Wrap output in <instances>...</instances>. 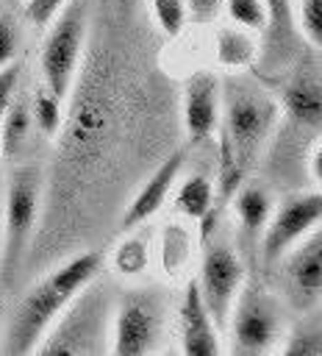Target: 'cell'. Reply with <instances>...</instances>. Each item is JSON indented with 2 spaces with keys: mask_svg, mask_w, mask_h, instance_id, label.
<instances>
[{
  "mask_svg": "<svg viewBox=\"0 0 322 356\" xmlns=\"http://www.w3.org/2000/svg\"><path fill=\"white\" fill-rule=\"evenodd\" d=\"M225 114L219 117V175L214 203L222 209L244 184L247 170L258 159L264 142L278 122V103L258 83L247 78H228L219 95Z\"/></svg>",
  "mask_w": 322,
  "mask_h": 356,
  "instance_id": "6da1fadb",
  "label": "cell"
},
{
  "mask_svg": "<svg viewBox=\"0 0 322 356\" xmlns=\"http://www.w3.org/2000/svg\"><path fill=\"white\" fill-rule=\"evenodd\" d=\"M100 264L103 256L97 250L78 253L75 259L64 261L50 275H44L39 284H33L11 317L6 334V353H33L44 331L64 312V306L86 284H92V278L100 273Z\"/></svg>",
  "mask_w": 322,
  "mask_h": 356,
  "instance_id": "7a4b0ae2",
  "label": "cell"
},
{
  "mask_svg": "<svg viewBox=\"0 0 322 356\" xmlns=\"http://www.w3.org/2000/svg\"><path fill=\"white\" fill-rule=\"evenodd\" d=\"M111 298L105 286H83L44 331L33 353L42 356H94L108 353Z\"/></svg>",
  "mask_w": 322,
  "mask_h": 356,
  "instance_id": "3957f363",
  "label": "cell"
},
{
  "mask_svg": "<svg viewBox=\"0 0 322 356\" xmlns=\"http://www.w3.org/2000/svg\"><path fill=\"white\" fill-rule=\"evenodd\" d=\"M42 197V170L39 164H19L3 184V253L0 275L11 278L28 250Z\"/></svg>",
  "mask_w": 322,
  "mask_h": 356,
  "instance_id": "277c9868",
  "label": "cell"
},
{
  "mask_svg": "<svg viewBox=\"0 0 322 356\" xmlns=\"http://www.w3.org/2000/svg\"><path fill=\"white\" fill-rule=\"evenodd\" d=\"M83 36H86V6L75 0L53 17V28L44 36L42 53H39L44 86L56 97H67V92L72 86L80 47H83Z\"/></svg>",
  "mask_w": 322,
  "mask_h": 356,
  "instance_id": "5b68a950",
  "label": "cell"
},
{
  "mask_svg": "<svg viewBox=\"0 0 322 356\" xmlns=\"http://www.w3.org/2000/svg\"><path fill=\"white\" fill-rule=\"evenodd\" d=\"M233 353H266L280 339L283 317L269 292H264L255 281L239 286L236 300L228 314Z\"/></svg>",
  "mask_w": 322,
  "mask_h": 356,
  "instance_id": "8992f818",
  "label": "cell"
},
{
  "mask_svg": "<svg viewBox=\"0 0 322 356\" xmlns=\"http://www.w3.org/2000/svg\"><path fill=\"white\" fill-rule=\"evenodd\" d=\"M164 337V309L150 292H128L114 317L111 348L117 356H147L155 353Z\"/></svg>",
  "mask_w": 322,
  "mask_h": 356,
  "instance_id": "52a82bcc",
  "label": "cell"
},
{
  "mask_svg": "<svg viewBox=\"0 0 322 356\" xmlns=\"http://www.w3.org/2000/svg\"><path fill=\"white\" fill-rule=\"evenodd\" d=\"M205 242H208V248H205V256L200 264L197 289H200V298H203L214 325L225 328L230 306L236 300V292L244 281V267H242V259L233 250V245H228L225 239H217V242L205 239Z\"/></svg>",
  "mask_w": 322,
  "mask_h": 356,
  "instance_id": "ba28073f",
  "label": "cell"
},
{
  "mask_svg": "<svg viewBox=\"0 0 322 356\" xmlns=\"http://www.w3.org/2000/svg\"><path fill=\"white\" fill-rule=\"evenodd\" d=\"M272 217V214H269ZM322 217V197L319 192H305V195H291L280 203V209L275 211L272 220H266L264 225V239H261V250H264V261L272 264L278 259H283V253L300 242L305 234H311L319 225Z\"/></svg>",
  "mask_w": 322,
  "mask_h": 356,
  "instance_id": "9c48e42d",
  "label": "cell"
},
{
  "mask_svg": "<svg viewBox=\"0 0 322 356\" xmlns=\"http://www.w3.org/2000/svg\"><path fill=\"white\" fill-rule=\"evenodd\" d=\"M183 125L192 145L205 142L219 125V81L211 72H194L183 89Z\"/></svg>",
  "mask_w": 322,
  "mask_h": 356,
  "instance_id": "30bf717a",
  "label": "cell"
},
{
  "mask_svg": "<svg viewBox=\"0 0 322 356\" xmlns=\"http://www.w3.org/2000/svg\"><path fill=\"white\" fill-rule=\"evenodd\" d=\"M178 323H180V350L186 356H217L222 353V342L217 337V325L200 298L197 289V278H192L183 289V300H180V312H178Z\"/></svg>",
  "mask_w": 322,
  "mask_h": 356,
  "instance_id": "8fae6325",
  "label": "cell"
},
{
  "mask_svg": "<svg viewBox=\"0 0 322 356\" xmlns=\"http://www.w3.org/2000/svg\"><path fill=\"white\" fill-rule=\"evenodd\" d=\"M183 161H186L183 150H175L172 156H167L155 167V172L144 181V186L133 195V200L122 211V228L125 231H133L136 225L150 220L167 203V197H169V192H172V186H175V181H178V175L183 170Z\"/></svg>",
  "mask_w": 322,
  "mask_h": 356,
  "instance_id": "7c38bea8",
  "label": "cell"
},
{
  "mask_svg": "<svg viewBox=\"0 0 322 356\" xmlns=\"http://www.w3.org/2000/svg\"><path fill=\"white\" fill-rule=\"evenodd\" d=\"M286 281L294 295L305 303L319 298L322 289V234L314 231L300 245L294 242L286 253Z\"/></svg>",
  "mask_w": 322,
  "mask_h": 356,
  "instance_id": "4fadbf2b",
  "label": "cell"
},
{
  "mask_svg": "<svg viewBox=\"0 0 322 356\" xmlns=\"http://www.w3.org/2000/svg\"><path fill=\"white\" fill-rule=\"evenodd\" d=\"M283 106H286V114L300 122V125H308V128H316L319 125V78H316V70H300L289 78V83L283 86Z\"/></svg>",
  "mask_w": 322,
  "mask_h": 356,
  "instance_id": "5bb4252c",
  "label": "cell"
},
{
  "mask_svg": "<svg viewBox=\"0 0 322 356\" xmlns=\"http://www.w3.org/2000/svg\"><path fill=\"white\" fill-rule=\"evenodd\" d=\"M31 134H33L31 95L14 89L11 97H8V103H6L3 120H0V147H3V156L17 159L25 150Z\"/></svg>",
  "mask_w": 322,
  "mask_h": 356,
  "instance_id": "9a60e30c",
  "label": "cell"
},
{
  "mask_svg": "<svg viewBox=\"0 0 322 356\" xmlns=\"http://www.w3.org/2000/svg\"><path fill=\"white\" fill-rule=\"evenodd\" d=\"M233 209H236V220L242 225V234L247 242H255L272 214V197L264 186L258 184H242L233 192Z\"/></svg>",
  "mask_w": 322,
  "mask_h": 356,
  "instance_id": "2e32d148",
  "label": "cell"
},
{
  "mask_svg": "<svg viewBox=\"0 0 322 356\" xmlns=\"http://www.w3.org/2000/svg\"><path fill=\"white\" fill-rule=\"evenodd\" d=\"M214 181L208 175H189L175 192V211L186 220H203L208 209H214Z\"/></svg>",
  "mask_w": 322,
  "mask_h": 356,
  "instance_id": "e0dca14e",
  "label": "cell"
},
{
  "mask_svg": "<svg viewBox=\"0 0 322 356\" xmlns=\"http://www.w3.org/2000/svg\"><path fill=\"white\" fill-rule=\"evenodd\" d=\"M255 53H258V44L247 33V28H219V33H217V61L225 70L250 67Z\"/></svg>",
  "mask_w": 322,
  "mask_h": 356,
  "instance_id": "ac0fdd59",
  "label": "cell"
},
{
  "mask_svg": "<svg viewBox=\"0 0 322 356\" xmlns=\"http://www.w3.org/2000/svg\"><path fill=\"white\" fill-rule=\"evenodd\" d=\"M31 114H33V128H39L44 136H56L61 128V97H56L47 86L33 92Z\"/></svg>",
  "mask_w": 322,
  "mask_h": 356,
  "instance_id": "d6986e66",
  "label": "cell"
},
{
  "mask_svg": "<svg viewBox=\"0 0 322 356\" xmlns=\"http://www.w3.org/2000/svg\"><path fill=\"white\" fill-rule=\"evenodd\" d=\"M283 353L289 356H319L322 353V339H319V320H303L291 328V334L286 337Z\"/></svg>",
  "mask_w": 322,
  "mask_h": 356,
  "instance_id": "ffe728a7",
  "label": "cell"
},
{
  "mask_svg": "<svg viewBox=\"0 0 322 356\" xmlns=\"http://www.w3.org/2000/svg\"><path fill=\"white\" fill-rule=\"evenodd\" d=\"M161 261L167 267V273H178L183 264H186V256H189V236L183 231V225H169L161 236Z\"/></svg>",
  "mask_w": 322,
  "mask_h": 356,
  "instance_id": "44dd1931",
  "label": "cell"
},
{
  "mask_svg": "<svg viewBox=\"0 0 322 356\" xmlns=\"http://www.w3.org/2000/svg\"><path fill=\"white\" fill-rule=\"evenodd\" d=\"M222 6L228 8L230 22H236L239 28H247V31H261V28H266V8H264V0H222Z\"/></svg>",
  "mask_w": 322,
  "mask_h": 356,
  "instance_id": "7402d4cb",
  "label": "cell"
},
{
  "mask_svg": "<svg viewBox=\"0 0 322 356\" xmlns=\"http://www.w3.org/2000/svg\"><path fill=\"white\" fill-rule=\"evenodd\" d=\"M114 267L122 273V275H136L147 267V242L142 236H130L125 239L117 253H114Z\"/></svg>",
  "mask_w": 322,
  "mask_h": 356,
  "instance_id": "603a6c76",
  "label": "cell"
},
{
  "mask_svg": "<svg viewBox=\"0 0 322 356\" xmlns=\"http://www.w3.org/2000/svg\"><path fill=\"white\" fill-rule=\"evenodd\" d=\"M266 22L272 28V42L291 39L294 42V22H291V0H264Z\"/></svg>",
  "mask_w": 322,
  "mask_h": 356,
  "instance_id": "cb8c5ba5",
  "label": "cell"
},
{
  "mask_svg": "<svg viewBox=\"0 0 322 356\" xmlns=\"http://www.w3.org/2000/svg\"><path fill=\"white\" fill-rule=\"evenodd\" d=\"M153 3V14H155V22L158 28L167 33V36H178L186 25V6L183 0H150Z\"/></svg>",
  "mask_w": 322,
  "mask_h": 356,
  "instance_id": "d4e9b609",
  "label": "cell"
},
{
  "mask_svg": "<svg viewBox=\"0 0 322 356\" xmlns=\"http://www.w3.org/2000/svg\"><path fill=\"white\" fill-rule=\"evenodd\" d=\"M300 31L314 47L322 44V0H300Z\"/></svg>",
  "mask_w": 322,
  "mask_h": 356,
  "instance_id": "484cf974",
  "label": "cell"
},
{
  "mask_svg": "<svg viewBox=\"0 0 322 356\" xmlns=\"http://www.w3.org/2000/svg\"><path fill=\"white\" fill-rule=\"evenodd\" d=\"M17 44H19V28H17L11 14L0 11V70L14 64Z\"/></svg>",
  "mask_w": 322,
  "mask_h": 356,
  "instance_id": "4316f807",
  "label": "cell"
},
{
  "mask_svg": "<svg viewBox=\"0 0 322 356\" xmlns=\"http://www.w3.org/2000/svg\"><path fill=\"white\" fill-rule=\"evenodd\" d=\"M67 6V0H25V17L33 28H44Z\"/></svg>",
  "mask_w": 322,
  "mask_h": 356,
  "instance_id": "83f0119b",
  "label": "cell"
},
{
  "mask_svg": "<svg viewBox=\"0 0 322 356\" xmlns=\"http://www.w3.org/2000/svg\"><path fill=\"white\" fill-rule=\"evenodd\" d=\"M183 6H186V19H192L194 25H205L219 14L222 0H183Z\"/></svg>",
  "mask_w": 322,
  "mask_h": 356,
  "instance_id": "f1b7e54d",
  "label": "cell"
},
{
  "mask_svg": "<svg viewBox=\"0 0 322 356\" xmlns=\"http://www.w3.org/2000/svg\"><path fill=\"white\" fill-rule=\"evenodd\" d=\"M19 83V67L17 64H8L0 70V120H3V111H6V103L11 97V92L17 89Z\"/></svg>",
  "mask_w": 322,
  "mask_h": 356,
  "instance_id": "f546056e",
  "label": "cell"
},
{
  "mask_svg": "<svg viewBox=\"0 0 322 356\" xmlns=\"http://www.w3.org/2000/svg\"><path fill=\"white\" fill-rule=\"evenodd\" d=\"M319 159H322V153H319V145H316L314 153H311V178H314V181L322 178V172H319Z\"/></svg>",
  "mask_w": 322,
  "mask_h": 356,
  "instance_id": "4dcf8cb0",
  "label": "cell"
},
{
  "mask_svg": "<svg viewBox=\"0 0 322 356\" xmlns=\"http://www.w3.org/2000/svg\"><path fill=\"white\" fill-rule=\"evenodd\" d=\"M0 253H3V175H0Z\"/></svg>",
  "mask_w": 322,
  "mask_h": 356,
  "instance_id": "1f68e13d",
  "label": "cell"
}]
</instances>
